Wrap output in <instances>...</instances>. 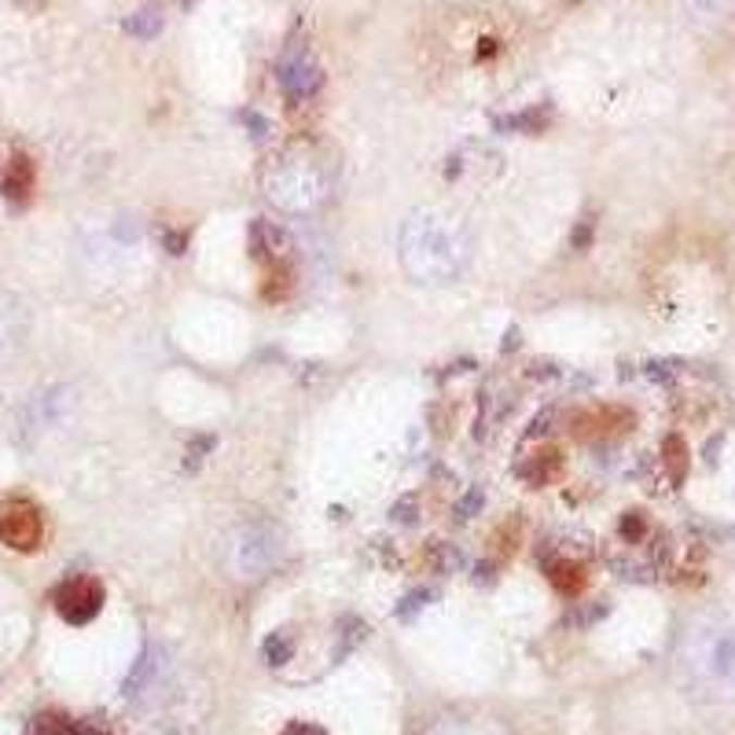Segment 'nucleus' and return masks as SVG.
I'll list each match as a JSON object with an SVG mask.
<instances>
[{
  "instance_id": "f257e3e1",
  "label": "nucleus",
  "mask_w": 735,
  "mask_h": 735,
  "mask_svg": "<svg viewBox=\"0 0 735 735\" xmlns=\"http://www.w3.org/2000/svg\"><path fill=\"white\" fill-rule=\"evenodd\" d=\"M398 261L415 284H457V279L468 276L471 261H475L471 225L445 207L412 210L398 232Z\"/></svg>"
},
{
  "instance_id": "f03ea898",
  "label": "nucleus",
  "mask_w": 735,
  "mask_h": 735,
  "mask_svg": "<svg viewBox=\"0 0 735 735\" xmlns=\"http://www.w3.org/2000/svg\"><path fill=\"white\" fill-rule=\"evenodd\" d=\"M676 676L702 706H735V618L699 614L676 644Z\"/></svg>"
},
{
  "instance_id": "7ed1b4c3",
  "label": "nucleus",
  "mask_w": 735,
  "mask_h": 735,
  "mask_svg": "<svg viewBox=\"0 0 735 735\" xmlns=\"http://www.w3.org/2000/svg\"><path fill=\"white\" fill-rule=\"evenodd\" d=\"M261 191L279 214L309 217L332 202L335 166L313 148H287L261 170Z\"/></svg>"
},
{
  "instance_id": "20e7f679",
  "label": "nucleus",
  "mask_w": 735,
  "mask_h": 735,
  "mask_svg": "<svg viewBox=\"0 0 735 735\" xmlns=\"http://www.w3.org/2000/svg\"><path fill=\"white\" fill-rule=\"evenodd\" d=\"M0 540L12 548L30 551L41 540V511L26 500H8L0 508Z\"/></svg>"
},
{
  "instance_id": "39448f33",
  "label": "nucleus",
  "mask_w": 735,
  "mask_h": 735,
  "mask_svg": "<svg viewBox=\"0 0 735 735\" xmlns=\"http://www.w3.org/2000/svg\"><path fill=\"white\" fill-rule=\"evenodd\" d=\"M273 559H276V545H269V540L261 537V530L254 526L232 540V566H236L239 577L265 574V570L273 566Z\"/></svg>"
},
{
  "instance_id": "423d86ee",
  "label": "nucleus",
  "mask_w": 735,
  "mask_h": 735,
  "mask_svg": "<svg viewBox=\"0 0 735 735\" xmlns=\"http://www.w3.org/2000/svg\"><path fill=\"white\" fill-rule=\"evenodd\" d=\"M688 23L702 26V30H718L735 15V0H681Z\"/></svg>"
},
{
  "instance_id": "0eeeda50",
  "label": "nucleus",
  "mask_w": 735,
  "mask_h": 735,
  "mask_svg": "<svg viewBox=\"0 0 735 735\" xmlns=\"http://www.w3.org/2000/svg\"><path fill=\"white\" fill-rule=\"evenodd\" d=\"M100 599H103V593H100V585H96V582H71L63 588L60 607H63L66 618H89V614H96Z\"/></svg>"
},
{
  "instance_id": "6e6552de",
  "label": "nucleus",
  "mask_w": 735,
  "mask_h": 735,
  "mask_svg": "<svg viewBox=\"0 0 735 735\" xmlns=\"http://www.w3.org/2000/svg\"><path fill=\"white\" fill-rule=\"evenodd\" d=\"M423 735H504L500 728H493L486 721H468V718H445L438 724H431Z\"/></svg>"
},
{
  "instance_id": "1a4fd4ad",
  "label": "nucleus",
  "mask_w": 735,
  "mask_h": 735,
  "mask_svg": "<svg viewBox=\"0 0 735 735\" xmlns=\"http://www.w3.org/2000/svg\"><path fill=\"white\" fill-rule=\"evenodd\" d=\"M15 335H18V313L12 306H0V353L15 342Z\"/></svg>"
},
{
  "instance_id": "9d476101",
  "label": "nucleus",
  "mask_w": 735,
  "mask_h": 735,
  "mask_svg": "<svg viewBox=\"0 0 735 735\" xmlns=\"http://www.w3.org/2000/svg\"><path fill=\"white\" fill-rule=\"evenodd\" d=\"M287 735H316V732H313V728H291Z\"/></svg>"
}]
</instances>
